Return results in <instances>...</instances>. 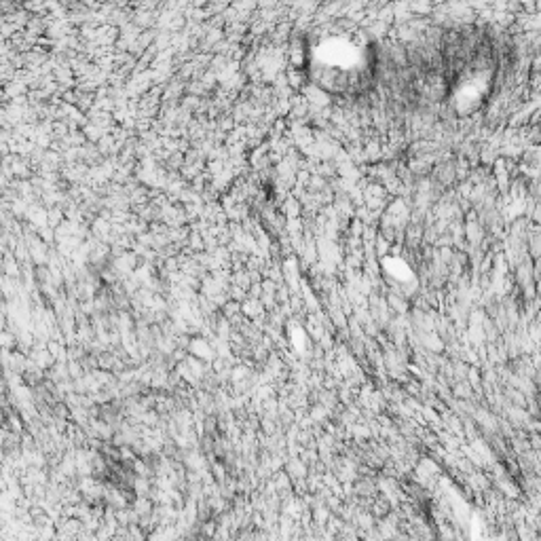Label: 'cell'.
I'll return each mask as SVG.
<instances>
[{"label": "cell", "mask_w": 541, "mask_h": 541, "mask_svg": "<svg viewBox=\"0 0 541 541\" xmlns=\"http://www.w3.org/2000/svg\"><path fill=\"white\" fill-rule=\"evenodd\" d=\"M309 55L317 87L330 93L362 91L375 70V51L358 34H328Z\"/></svg>", "instance_id": "cell-1"}]
</instances>
